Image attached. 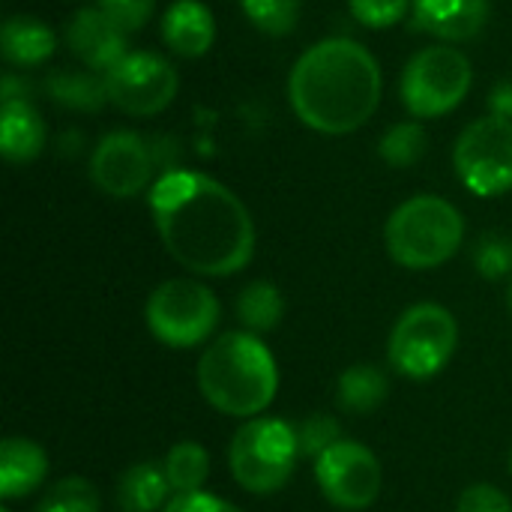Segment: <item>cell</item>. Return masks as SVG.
Wrapping results in <instances>:
<instances>
[{"mask_svg": "<svg viewBox=\"0 0 512 512\" xmlns=\"http://www.w3.org/2000/svg\"><path fill=\"white\" fill-rule=\"evenodd\" d=\"M150 213L165 252L195 276H234L255 255L249 207L210 174L165 171L150 186Z\"/></svg>", "mask_w": 512, "mask_h": 512, "instance_id": "cell-1", "label": "cell"}, {"mask_svg": "<svg viewBox=\"0 0 512 512\" xmlns=\"http://www.w3.org/2000/svg\"><path fill=\"white\" fill-rule=\"evenodd\" d=\"M381 66L375 54L348 36H330L306 48L288 75V102L297 120L321 135H351L381 105Z\"/></svg>", "mask_w": 512, "mask_h": 512, "instance_id": "cell-2", "label": "cell"}, {"mask_svg": "<svg viewBox=\"0 0 512 512\" xmlns=\"http://www.w3.org/2000/svg\"><path fill=\"white\" fill-rule=\"evenodd\" d=\"M198 390L225 417H261L279 393L276 357L255 333H222L198 360Z\"/></svg>", "mask_w": 512, "mask_h": 512, "instance_id": "cell-3", "label": "cell"}, {"mask_svg": "<svg viewBox=\"0 0 512 512\" xmlns=\"http://www.w3.org/2000/svg\"><path fill=\"white\" fill-rule=\"evenodd\" d=\"M384 240L399 267L435 270L459 252L465 219L459 207L441 195H414L390 213Z\"/></svg>", "mask_w": 512, "mask_h": 512, "instance_id": "cell-4", "label": "cell"}, {"mask_svg": "<svg viewBox=\"0 0 512 512\" xmlns=\"http://www.w3.org/2000/svg\"><path fill=\"white\" fill-rule=\"evenodd\" d=\"M297 426L279 417L246 420L228 447V468L249 495H276L288 486L300 462Z\"/></svg>", "mask_w": 512, "mask_h": 512, "instance_id": "cell-5", "label": "cell"}, {"mask_svg": "<svg viewBox=\"0 0 512 512\" xmlns=\"http://www.w3.org/2000/svg\"><path fill=\"white\" fill-rule=\"evenodd\" d=\"M459 348V324L441 303H417L405 309L390 333V366L411 378L429 381L441 375Z\"/></svg>", "mask_w": 512, "mask_h": 512, "instance_id": "cell-6", "label": "cell"}, {"mask_svg": "<svg viewBox=\"0 0 512 512\" xmlns=\"http://www.w3.org/2000/svg\"><path fill=\"white\" fill-rule=\"evenodd\" d=\"M474 84V69L456 45H429L417 51L399 81L402 105L417 120H438L456 111Z\"/></svg>", "mask_w": 512, "mask_h": 512, "instance_id": "cell-7", "label": "cell"}, {"mask_svg": "<svg viewBox=\"0 0 512 512\" xmlns=\"http://www.w3.org/2000/svg\"><path fill=\"white\" fill-rule=\"evenodd\" d=\"M219 315L222 306L216 294L195 279H168L156 285L144 306L147 330L156 342L174 351H189L210 342Z\"/></svg>", "mask_w": 512, "mask_h": 512, "instance_id": "cell-8", "label": "cell"}, {"mask_svg": "<svg viewBox=\"0 0 512 512\" xmlns=\"http://www.w3.org/2000/svg\"><path fill=\"white\" fill-rule=\"evenodd\" d=\"M453 168L477 198L512 192V120L489 114L468 123L453 147Z\"/></svg>", "mask_w": 512, "mask_h": 512, "instance_id": "cell-9", "label": "cell"}, {"mask_svg": "<svg viewBox=\"0 0 512 512\" xmlns=\"http://www.w3.org/2000/svg\"><path fill=\"white\" fill-rule=\"evenodd\" d=\"M108 102L129 117L162 114L180 87L177 69L156 51H129L114 69L105 72Z\"/></svg>", "mask_w": 512, "mask_h": 512, "instance_id": "cell-10", "label": "cell"}, {"mask_svg": "<svg viewBox=\"0 0 512 512\" xmlns=\"http://www.w3.org/2000/svg\"><path fill=\"white\" fill-rule=\"evenodd\" d=\"M315 480L321 495L345 512L369 510L384 489V468L378 456L360 441L342 438L321 459H315Z\"/></svg>", "mask_w": 512, "mask_h": 512, "instance_id": "cell-11", "label": "cell"}, {"mask_svg": "<svg viewBox=\"0 0 512 512\" xmlns=\"http://www.w3.org/2000/svg\"><path fill=\"white\" fill-rule=\"evenodd\" d=\"M153 168V147L132 129H114L93 147L87 174L108 198H135L150 186Z\"/></svg>", "mask_w": 512, "mask_h": 512, "instance_id": "cell-12", "label": "cell"}, {"mask_svg": "<svg viewBox=\"0 0 512 512\" xmlns=\"http://www.w3.org/2000/svg\"><path fill=\"white\" fill-rule=\"evenodd\" d=\"M66 45L69 51L96 75H105L114 69L129 51H126V30L111 21L99 6H84L66 21Z\"/></svg>", "mask_w": 512, "mask_h": 512, "instance_id": "cell-13", "label": "cell"}, {"mask_svg": "<svg viewBox=\"0 0 512 512\" xmlns=\"http://www.w3.org/2000/svg\"><path fill=\"white\" fill-rule=\"evenodd\" d=\"M489 0H414L411 12L420 30L441 42H468L489 21Z\"/></svg>", "mask_w": 512, "mask_h": 512, "instance_id": "cell-14", "label": "cell"}, {"mask_svg": "<svg viewBox=\"0 0 512 512\" xmlns=\"http://www.w3.org/2000/svg\"><path fill=\"white\" fill-rule=\"evenodd\" d=\"M162 39L180 57H204L216 42V18L201 0H174L162 15Z\"/></svg>", "mask_w": 512, "mask_h": 512, "instance_id": "cell-15", "label": "cell"}, {"mask_svg": "<svg viewBox=\"0 0 512 512\" xmlns=\"http://www.w3.org/2000/svg\"><path fill=\"white\" fill-rule=\"evenodd\" d=\"M48 453L30 438H6L0 444V498L21 501L48 480Z\"/></svg>", "mask_w": 512, "mask_h": 512, "instance_id": "cell-16", "label": "cell"}, {"mask_svg": "<svg viewBox=\"0 0 512 512\" xmlns=\"http://www.w3.org/2000/svg\"><path fill=\"white\" fill-rule=\"evenodd\" d=\"M48 141V129L42 114L30 99H15L0 105V153L12 165L33 162Z\"/></svg>", "mask_w": 512, "mask_h": 512, "instance_id": "cell-17", "label": "cell"}, {"mask_svg": "<svg viewBox=\"0 0 512 512\" xmlns=\"http://www.w3.org/2000/svg\"><path fill=\"white\" fill-rule=\"evenodd\" d=\"M57 48L54 30L36 15H12L0 27V54L9 66L33 69L42 66Z\"/></svg>", "mask_w": 512, "mask_h": 512, "instance_id": "cell-18", "label": "cell"}, {"mask_svg": "<svg viewBox=\"0 0 512 512\" xmlns=\"http://www.w3.org/2000/svg\"><path fill=\"white\" fill-rule=\"evenodd\" d=\"M174 498L162 462L129 465L117 480V507L120 512H162Z\"/></svg>", "mask_w": 512, "mask_h": 512, "instance_id": "cell-19", "label": "cell"}, {"mask_svg": "<svg viewBox=\"0 0 512 512\" xmlns=\"http://www.w3.org/2000/svg\"><path fill=\"white\" fill-rule=\"evenodd\" d=\"M390 396V378L375 363H354L336 381L339 408L348 414H372Z\"/></svg>", "mask_w": 512, "mask_h": 512, "instance_id": "cell-20", "label": "cell"}, {"mask_svg": "<svg viewBox=\"0 0 512 512\" xmlns=\"http://www.w3.org/2000/svg\"><path fill=\"white\" fill-rule=\"evenodd\" d=\"M237 318L243 324L246 333H255V336H264V333H273L282 318H285V297L282 291L267 282V279H255L249 282L240 294H237Z\"/></svg>", "mask_w": 512, "mask_h": 512, "instance_id": "cell-21", "label": "cell"}, {"mask_svg": "<svg viewBox=\"0 0 512 512\" xmlns=\"http://www.w3.org/2000/svg\"><path fill=\"white\" fill-rule=\"evenodd\" d=\"M48 96L72 111H99L108 102L105 75L96 72H54L45 81Z\"/></svg>", "mask_w": 512, "mask_h": 512, "instance_id": "cell-22", "label": "cell"}, {"mask_svg": "<svg viewBox=\"0 0 512 512\" xmlns=\"http://www.w3.org/2000/svg\"><path fill=\"white\" fill-rule=\"evenodd\" d=\"M174 495H195L204 492L210 477V453L198 441H180L162 459Z\"/></svg>", "mask_w": 512, "mask_h": 512, "instance_id": "cell-23", "label": "cell"}, {"mask_svg": "<svg viewBox=\"0 0 512 512\" xmlns=\"http://www.w3.org/2000/svg\"><path fill=\"white\" fill-rule=\"evenodd\" d=\"M429 138L420 120H402L396 126H390L381 141H378V156L390 165V168H411L426 156Z\"/></svg>", "mask_w": 512, "mask_h": 512, "instance_id": "cell-24", "label": "cell"}, {"mask_svg": "<svg viewBox=\"0 0 512 512\" xmlns=\"http://www.w3.org/2000/svg\"><path fill=\"white\" fill-rule=\"evenodd\" d=\"M243 15L267 36H285L297 27L303 0H240Z\"/></svg>", "mask_w": 512, "mask_h": 512, "instance_id": "cell-25", "label": "cell"}, {"mask_svg": "<svg viewBox=\"0 0 512 512\" xmlns=\"http://www.w3.org/2000/svg\"><path fill=\"white\" fill-rule=\"evenodd\" d=\"M102 504H99V492L90 480L84 477H66L60 483H54L42 501L36 512H99Z\"/></svg>", "mask_w": 512, "mask_h": 512, "instance_id": "cell-26", "label": "cell"}, {"mask_svg": "<svg viewBox=\"0 0 512 512\" xmlns=\"http://www.w3.org/2000/svg\"><path fill=\"white\" fill-rule=\"evenodd\" d=\"M297 441L303 459H321L330 447L342 441V426L330 414H312L297 426Z\"/></svg>", "mask_w": 512, "mask_h": 512, "instance_id": "cell-27", "label": "cell"}, {"mask_svg": "<svg viewBox=\"0 0 512 512\" xmlns=\"http://www.w3.org/2000/svg\"><path fill=\"white\" fill-rule=\"evenodd\" d=\"M474 264L486 279H504L512 273V240L507 234H483L474 246Z\"/></svg>", "mask_w": 512, "mask_h": 512, "instance_id": "cell-28", "label": "cell"}, {"mask_svg": "<svg viewBox=\"0 0 512 512\" xmlns=\"http://www.w3.org/2000/svg\"><path fill=\"white\" fill-rule=\"evenodd\" d=\"M414 0H348L354 21H360L369 30H387L405 21Z\"/></svg>", "mask_w": 512, "mask_h": 512, "instance_id": "cell-29", "label": "cell"}, {"mask_svg": "<svg viewBox=\"0 0 512 512\" xmlns=\"http://www.w3.org/2000/svg\"><path fill=\"white\" fill-rule=\"evenodd\" d=\"M96 6L111 21H117L126 33H135V30H141L153 18L156 0H96Z\"/></svg>", "mask_w": 512, "mask_h": 512, "instance_id": "cell-30", "label": "cell"}, {"mask_svg": "<svg viewBox=\"0 0 512 512\" xmlns=\"http://www.w3.org/2000/svg\"><path fill=\"white\" fill-rule=\"evenodd\" d=\"M456 512H512L510 498L492 483H474L459 495Z\"/></svg>", "mask_w": 512, "mask_h": 512, "instance_id": "cell-31", "label": "cell"}, {"mask_svg": "<svg viewBox=\"0 0 512 512\" xmlns=\"http://www.w3.org/2000/svg\"><path fill=\"white\" fill-rule=\"evenodd\" d=\"M162 512H243L240 507H234L225 498L207 495V492H195V495H174L168 501V507Z\"/></svg>", "mask_w": 512, "mask_h": 512, "instance_id": "cell-32", "label": "cell"}, {"mask_svg": "<svg viewBox=\"0 0 512 512\" xmlns=\"http://www.w3.org/2000/svg\"><path fill=\"white\" fill-rule=\"evenodd\" d=\"M489 108L495 117H507L512 120V78L507 81H498L489 93Z\"/></svg>", "mask_w": 512, "mask_h": 512, "instance_id": "cell-33", "label": "cell"}, {"mask_svg": "<svg viewBox=\"0 0 512 512\" xmlns=\"http://www.w3.org/2000/svg\"><path fill=\"white\" fill-rule=\"evenodd\" d=\"M3 102H15V99H30V84L18 75H3Z\"/></svg>", "mask_w": 512, "mask_h": 512, "instance_id": "cell-34", "label": "cell"}, {"mask_svg": "<svg viewBox=\"0 0 512 512\" xmlns=\"http://www.w3.org/2000/svg\"><path fill=\"white\" fill-rule=\"evenodd\" d=\"M510 309H512V285H510Z\"/></svg>", "mask_w": 512, "mask_h": 512, "instance_id": "cell-35", "label": "cell"}, {"mask_svg": "<svg viewBox=\"0 0 512 512\" xmlns=\"http://www.w3.org/2000/svg\"><path fill=\"white\" fill-rule=\"evenodd\" d=\"M510 474H512V453H510Z\"/></svg>", "mask_w": 512, "mask_h": 512, "instance_id": "cell-36", "label": "cell"}, {"mask_svg": "<svg viewBox=\"0 0 512 512\" xmlns=\"http://www.w3.org/2000/svg\"><path fill=\"white\" fill-rule=\"evenodd\" d=\"M0 512H9V510H6V507H3V510H0Z\"/></svg>", "mask_w": 512, "mask_h": 512, "instance_id": "cell-37", "label": "cell"}]
</instances>
